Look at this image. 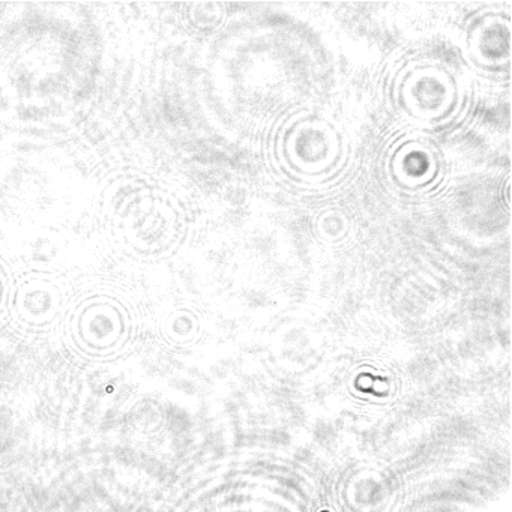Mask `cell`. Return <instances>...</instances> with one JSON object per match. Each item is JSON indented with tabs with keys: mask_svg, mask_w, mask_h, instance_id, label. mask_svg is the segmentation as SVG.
Segmentation results:
<instances>
[{
	"mask_svg": "<svg viewBox=\"0 0 512 512\" xmlns=\"http://www.w3.org/2000/svg\"><path fill=\"white\" fill-rule=\"evenodd\" d=\"M5 289V278L4 274L0 272V298H2V292H4Z\"/></svg>",
	"mask_w": 512,
	"mask_h": 512,
	"instance_id": "2",
	"label": "cell"
},
{
	"mask_svg": "<svg viewBox=\"0 0 512 512\" xmlns=\"http://www.w3.org/2000/svg\"><path fill=\"white\" fill-rule=\"evenodd\" d=\"M59 301V290L46 278H31L17 290V307L22 311L32 310L37 304L40 310L55 311Z\"/></svg>",
	"mask_w": 512,
	"mask_h": 512,
	"instance_id": "1",
	"label": "cell"
}]
</instances>
